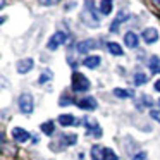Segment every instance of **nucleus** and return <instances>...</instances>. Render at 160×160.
<instances>
[{
    "mask_svg": "<svg viewBox=\"0 0 160 160\" xmlns=\"http://www.w3.org/2000/svg\"><path fill=\"white\" fill-rule=\"evenodd\" d=\"M114 95H115L117 98H129V97H132L131 91L122 90V88H115V90H114Z\"/></svg>",
    "mask_w": 160,
    "mask_h": 160,
    "instance_id": "obj_22",
    "label": "nucleus"
},
{
    "mask_svg": "<svg viewBox=\"0 0 160 160\" xmlns=\"http://www.w3.org/2000/svg\"><path fill=\"white\" fill-rule=\"evenodd\" d=\"M59 122H60V126H64V128L78 124V121L74 119V115H71V114H62V115H59Z\"/></svg>",
    "mask_w": 160,
    "mask_h": 160,
    "instance_id": "obj_13",
    "label": "nucleus"
},
{
    "mask_svg": "<svg viewBox=\"0 0 160 160\" xmlns=\"http://www.w3.org/2000/svg\"><path fill=\"white\" fill-rule=\"evenodd\" d=\"M91 86L90 79H88L84 74L81 72H74L72 74V90L76 91V93H83V91H88Z\"/></svg>",
    "mask_w": 160,
    "mask_h": 160,
    "instance_id": "obj_2",
    "label": "nucleus"
},
{
    "mask_svg": "<svg viewBox=\"0 0 160 160\" xmlns=\"http://www.w3.org/2000/svg\"><path fill=\"white\" fill-rule=\"evenodd\" d=\"M103 152H105L103 146L95 145L93 148H91V157H93V160H103Z\"/></svg>",
    "mask_w": 160,
    "mask_h": 160,
    "instance_id": "obj_17",
    "label": "nucleus"
},
{
    "mask_svg": "<svg viewBox=\"0 0 160 160\" xmlns=\"http://www.w3.org/2000/svg\"><path fill=\"white\" fill-rule=\"evenodd\" d=\"M33 108H35L33 97L29 93H21V97H19V110H21L22 114L29 115L33 112Z\"/></svg>",
    "mask_w": 160,
    "mask_h": 160,
    "instance_id": "obj_3",
    "label": "nucleus"
},
{
    "mask_svg": "<svg viewBox=\"0 0 160 160\" xmlns=\"http://www.w3.org/2000/svg\"><path fill=\"white\" fill-rule=\"evenodd\" d=\"M150 115H152V117L155 119V121H158V122H160V112H158V110H152V112H150Z\"/></svg>",
    "mask_w": 160,
    "mask_h": 160,
    "instance_id": "obj_27",
    "label": "nucleus"
},
{
    "mask_svg": "<svg viewBox=\"0 0 160 160\" xmlns=\"http://www.w3.org/2000/svg\"><path fill=\"white\" fill-rule=\"evenodd\" d=\"M146 81H148V76L143 72H136L134 74V84L136 86H141V84H145Z\"/></svg>",
    "mask_w": 160,
    "mask_h": 160,
    "instance_id": "obj_19",
    "label": "nucleus"
},
{
    "mask_svg": "<svg viewBox=\"0 0 160 160\" xmlns=\"http://www.w3.org/2000/svg\"><path fill=\"white\" fill-rule=\"evenodd\" d=\"M143 40H145V43H148V45H152V43L158 42V29L157 28H145L141 33Z\"/></svg>",
    "mask_w": 160,
    "mask_h": 160,
    "instance_id": "obj_6",
    "label": "nucleus"
},
{
    "mask_svg": "<svg viewBox=\"0 0 160 160\" xmlns=\"http://www.w3.org/2000/svg\"><path fill=\"white\" fill-rule=\"evenodd\" d=\"M76 105L79 108H84V110H95V108H97V100H95L93 97H84V98H81V100H78Z\"/></svg>",
    "mask_w": 160,
    "mask_h": 160,
    "instance_id": "obj_8",
    "label": "nucleus"
},
{
    "mask_svg": "<svg viewBox=\"0 0 160 160\" xmlns=\"http://www.w3.org/2000/svg\"><path fill=\"white\" fill-rule=\"evenodd\" d=\"M42 5H57L60 2V0H38Z\"/></svg>",
    "mask_w": 160,
    "mask_h": 160,
    "instance_id": "obj_25",
    "label": "nucleus"
},
{
    "mask_svg": "<svg viewBox=\"0 0 160 160\" xmlns=\"http://www.w3.org/2000/svg\"><path fill=\"white\" fill-rule=\"evenodd\" d=\"M100 62H102V59L98 55H88L86 59L83 60V66L88 67V69H97V67L100 66Z\"/></svg>",
    "mask_w": 160,
    "mask_h": 160,
    "instance_id": "obj_11",
    "label": "nucleus"
},
{
    "mask_svg": "<svg viewBox=\"0 0 160 160\" xmlns=\"http://www.w3.org/2000/svg\"><path fill=\"white\" fill-rule=\"evenodd\" d=\"M153 2H155V4H160V0H153Z\"/></svg>",
    "mask_w": 160,
    "mask_h": 160,
    "instance_id": "obj_29",
    "label": "nucleus"
},
{
    "mask_svg": "<svg viewBox=\"0 0 160 160\" xmlns=\"http://www.w3.org/2000/svg\"><path fill=\"white\" fill-rule=\"evenodd\" d=\"M107 48H108V52H110L112 55H117V57L124 55V50H122V47L119 45V43H114V42H108V43H107Z\"/></svg>",
    "mask_w": 160,
    "mask_h": 160,
    "instance_id": "obj_14",
    "label": "nucleus"
},
{
    "mask_svg": "<svg viewBox=\"0 0 160 160\" xmlns=\"http://www.w3.org/2000/svg\"><path fill=\"white\" fill-rule=\"evenodd\" d=\"M60 141H62L66 146H69V145H74V143L78 141V136L76 134H66V136H62Z\"/></svg>",
    "mask_w": 160,
    "mask_h": 160,
    "instance_id": "obj_21",
    "label": "nucleus"
},
{
    "mask_svg": "<svg viewBox=\"0 0 160 160\" xmlns=\"http://www.w3.org/2000/svg\"><path fill=\"white\" fill-rule=\"evenodd\" d=\"M69 103H72V100H71L67 95H62V98L59 100V105H69Z\"/></svg>",
    "mask_w": 160,
    "mask_h": 160,
    "instance_id": "obj_24",
    "label": "nucleus"
},
{
    "mask_svg": "<svg viewBox=\"0 0 160 160\" xmlns=\"http://www.w3.org/2000/svg\"><path fill=\"white\" fill-rule=\"evenodd\" d=\"M66 42H67V33H64V31H57L55 35L50 36L48 43H47V48H48V50H57L60 45H64Z\"/></svg>",
    "mask_w": 160,
    "mask_h": 160,
    "instance_id": "obj_4",
    "label": "nucleus"
},
{
    "mask_svg": "<svg viewBox=\"0 0 160 160\" xmlns=\"http://www.w3.org/2000/svg\"><path fill=\"white\" fill-rule=\"evenodd\" d=\"M112 12V0H102L100 2V14L108 16Z\"/></svg>",
    "mask_w": 160,
    "mask_h": 160,
    "instance_id": "obj_16",
    "label": "nucleus"
},
{
    "mask_svg": "<svg viewBox=\"0 0 160 160\" xmlns=\"http://www.w3.org/2000/svg\"><path fill=\"white\" fill-rule=\"evenodd\" d=\"M103 160H117V155H115V153L112 152L110 148H105V152H103Z\"/></svg>",
    "mask_w": 160,
    "mask_h": 160,
    "instance_id": "obj_23",
    "label": "nucleus"
},
{
    "mask_svg": "<svg viewBox=\"0 0 160 160\" xmlns=\"http://www.w3.org/2000/svg\"><path fill=\"white\" fill-rule=\"evenodd\" d=\"M12 138L16 139L18 143H26L29 139V132L22 128H14L12 129Z\"/></svg>",
    "mask_w": 160,
    "mask_h": 160,
    "instance_id": "obj_10",
    "label": "nucleus"
},
{
    "mask_svg": "<svg viewBox=\"0 0 160 160\" xmlns=\"http://www.w3.org/2000/svg\"><path fill=\"white\" fill-rule=\"evenodd\" d=\"M126 19H129V14H128V12H122L121 16H117V18L114 19V22L110 24V33H117V31H119V26H121L122 22L126 21Z\"/></svg>",
    "mask_w": 160,
    "mask_h": 160,
    "instance_id": "obj_12",
    "label": "nucleus"
},
{
    "mask_svg": "<svg viewBox=\"0 0 160 160\" xmlns=\"http://www.w3.org/2000/svg\"><path fill=\"white\" fill-rule=\"evenodd\" d=\"M124 45L128 47V48H138V45H139L138 35H136L134 31H128L124 35Z\"/></svg>",
    "mask_w": 160,
    "mask_h": 160,
    "instance_id": "obj_9",
    "label": "nucleus"
},
{
    "mask_svg": "<svg viewBox=\"0 0 160 160\" xmlns=\"http://www.w3.org/2000/svg\"><path fill=\"white\" fill-rule=\"evenodd\" d=\"M97 42L95 40H83V42H79L76 45V50L79 53H88V52H91V50H95L97 48Z\"/></svg>",
    "mask_w": 160,
    "mask_h": 160,
    "instance_id": "obj_7",
    "label": "nucleus"
},
{
    "mask_svg": "<svg viewBox=\"0 0 160 160\" xmlns=\"http://www.w3.org/2000/svg\"><path fill=\"white\" fill-rule=\"evenodd\" d=\"M148 67L152 72H160V59L157 55H152L148 60Z\"/></svg>",
    "mask_w": 160,
    "mask_h": 160,
    "instance_id": "obj_15",
    "label": "nucleus"
},
{
    "mask_svg": "<svg viewBox=\"0 0 160 160\" xmlns=\"http://www.w3.org/2000/svg\"><path fill=\"white\" fill-rule=\"evenodd\" d=\"M81 21L88 26V28H97L100 24V16L97 14L93 0H84V9L81 12Z\"/></svg>",
    "mask_w": 160,
    "mask_h": 160,
    "instance_id": "obj_1",
    "label": "nucleus"
},
{
    "mask_svg": "<svg viewBox=\"0 0 160 160\" xmlns=\"http://www.w3.org/2000/svg\"><path fill=\"white\" fill-rule=\"evenodd\" d=\"M16 67H18V72H19V74H26V72H29V71L35 67V60H33L31 57H26V59L18 60Z\"/></svg>",
    "mask_w": 160,
    "mask_h": 160,
    "instance_id": "obj_5",
    "label": "nucleus"
},
{
    "mask_svg": "<svg viewBox=\"0 0 160 160\" xmlns=\"http://www.w3.org/2000/svg\"><path fill=\"white\" fill-rule=\"evenodd\" d=\"M132 160H146V152H139L132 157Z\"/></svg>",
    "mask_w": 160,
    "mask_h": 160,
    "instance_id": "obj_26",
    "label": "nucleus"
},
{
    "mask_svg": "<svg viewBox=\"0 0 160 160\" xmlns=\"http://www.w3.org/2000/svg\"><path fill=\"white\" fill-rule=\"evenodd\" d=\"M42 131L45 132L47 136L53 134V131H55V126H53V122H52V121H47V122H43V124H42Z\"/></svg>",
    "mask_w": 160,
    "mask_h": 160,
    "instance_id": "obj_18",
    "label": "nucleus"
},
{
    "mask_svg": "<svg viewBox=\"0 0 160 160\" xmlns=\"http://www.w3.org/2000/svg\"><path fill=\"white\" fill-rule=\"evenodd\" d=\"M53 78V74H52V71H48V69H43V74L40 76V79H38V83L40 84H45L47 81H50Z\"/></svg>",
    "mask_w": 160,
    "mask_h": 160,
    "instance_id": "obj_20",
    "label": "nucleus"
},
{
    "mask_svg": "<svg viewBox=\"0 0 160 160\" xmlns=\"http://www.w3.org/2000/svg\"><path fill=\"white\" fill-rule=\"evenodd\" d=\"M158 107H160V100H158Z\"/></svg>",
    "mask_w": 160,
    "mask_h": 160,
    "instance_id": "obj_30",
    "label": "nucleus"
},
{
    "mask_svg": "<svg viewBox=\"0 0 160 160\" xmlns=\"http://www.w3.org/2000/svg\"><path fill=\"white\" fill-rule=\"evenodd\" d=\"M155 90H157V91H160V79H157V81H155Z\"/></svg>",
    "mask_w": 160,
    "mask_h": 160,
    "instance_id": "obj_28",
    "label": "nucleus"
}]
</instances>
